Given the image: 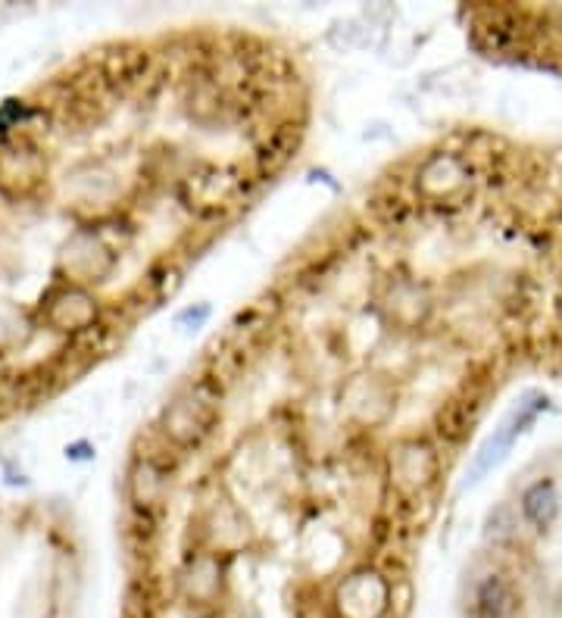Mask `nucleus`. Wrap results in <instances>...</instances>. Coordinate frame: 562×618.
Wrapping results in <instances>:
<instances>
[{
	"label": "nucleus",
	"instance_id": "1",
	"mask_svg": "<svg viewBox=\"0 0 562 618\" xmlns=\"http://www.w3.org/2000/svg\"><path fill=\"white\" fill-rule=\"evenodd\" d=\"M216 422V397L210 394V384H200L191 394L178 397L163 416L169 441L178 447H194Z\"/></svg>",
	"mask_w": 562,
	"mask_h": 618
},
{
	"label": "nucleus",
	"instance_id": "2",
	"mask_svg": "<svg viewBox=\"0 0 562 618\" xmlns=\"http://www.w3.org/2000/svg\"><path fill=\"white\" fill-rule=\"evenodd\" d=\"M541 406H547V400H544L541 394H531L528 403H519V409L509 412V419H506V422L488 437V441L481 444V450L475 453L472 469H469L472 481H478L481 475H488L494 466H500V462L506 459V453L513 450L516 437H519L522 431H528V425H531L534 419H538Z\"/></svg>",
	"mask_w": 562,
	"mask_h": 618
},
{
	"label": "nucleus",
	"instance_id": "3",
	"mask_svg": "<svg viewBox=\"0 0 562 618\" xmlns=\"http://www.w3.org/2000/svg\"><path fill=\"white\" fill-rule=\"evenodd\" d=\"M391 475L403 491H422L438 475V453L425 441H403L391 453Z\"/></svg>",
	"mask_w": 562,
	"mask_h": 618
},
{
	"label": "nucleus",
	"instance_id": "4",
	"mask_svg": "<svg viewBox=\"0 0 562 618\" xmlns=\"http://www.w3.org/2000/svg\"><path fill=\"white\" fill-rule=\"evenodd\" d=\"M341 612L347 618H375L388 603V587L378 575H353L338 594Z\"/></svg>",
	"mask_w": 562,
	"mask_h": 618
},
{
	"label": "nucleus",
	"instance_id": "5",
	"mask_svg": "<svg viewBox=\"0 0 562 618\" xmlns=\"http://www.w3.org/2000/svg\"><path fill=\"white\" fill-rule=\"evenodd\" d=\"M513 609H516V594H513V584L503 575H484L475 584V594H472L475 618H509Z\"/></svg>",
	"mask_w": 562,
	"mask_h": 618
},
{
	"label": "nucleus",
	"instance_id": "6",
	"mask_svg": "<svg viewBox=\"0 0 562 618\" xmlns=\"http://www.w3.org/2000/svg\"><path fill=\"white\" fill-rule=\"evenodd\" d=\"M519 506H522V519L534 531H547L559 515V494H556L553 478H541V481H534L531 487H525Z\"/></svg>",
	"mask_w": 562,
	"mask_h": 618
},
{
	"label": "nucleus",
	"instance_id": "7",
	"mask_svg": "<svg viewBox=\"0 0 562 618\" xmlns=\"http://www.w3.org/2000/svg\"><path fill=\"white\" fill-rule=\"evenodd\" d=\"M222 587V578H219V562L210 559V556H200L191 562V569L185 575V594L194 600V603H213L216 594Z\"/></svg>",
	"mask_w": 562,
	"mask_h": 618
},
{
	"label": "nucleus",
	"instance_id": "8",
	"mask_svg": "<svg viewBox=\"0 0 562 618\" xmlns=\"http://www.w3.org/2000/svg\"><path fill=\"white\" fill-rule=\"evenodd\" d=\"M50 319L60 328H82L94 319V303L82 291H66L54 306H50Z\"/></svg>",
	"mask_w": 562,
	"mask_h": 618
},
{
	"label": "nucleus",
	"instance_id": "9",
	"mask_svg": "<svg viewBox=\"0 0 562 618\" xmlns=\"http://www.w3.org/2000/svg\"><path fill=\"white\" fill-rule=\"evenodd\" d=\"M163 494V469L153 466L150 459H141L132 472V500L138 509H153Z\"/></svg>",
	"mask_w": 562,
	"mask_h": 618
},
{
	"label": "nucleus",
	"instance_id": "10",
	"mask_svg": "<svg viewBox=\"0 0 562 618\" xmlns=\"http://www.w3.org/2000/svg\"><path fill=\"white\" fill-rule=\"evenodd\" d=\"M472 422H475V412H469V406L463 400H456L438 416V434L450 444H459L472 431Z\"/></svg>",
	"mask_w": 562,
	"mask_h": 618
},
{
	"label": "nucleus",
	"instance_id": "11",
	"mask_svg": "<svg viewBox=\"0 0 562 618\" xmlns=\"http://www.w3.org/2000/svg\"><path fill=\"white\" fill-rule=\"evenodd\" d=\"M294 147H297V132H294L291 125H285V128H281V132H275L272 141L263 147L260 160H263V166H269V172H272V169H278L281 163L291 157Z\"/></svg>",
	"mask_w": 562,
	"mask_h": 618
},
{
	"label": "nucleus",
	"instance_id": "12",
	"mask_svg": "<svg viewBox=\"0 0 562 618\" xmlns=\"http://www.w3.org/2000/svg\"><path fill=\"white\" fill-rule=\"evenodd\" d=\"M488 540H494V544H509V540L516 537V519H513V512H509L506 506L494 509L491 512V519H488Z\"/></svg>",
	"mask_w": 562,
	"mask_h": 618
},
{
	"label": "nucleus",
	"instance_id": "13",
	"mask_svg": "<svg viewBox=\"0 0 562 618\" xmlns=\"http://www.w3.org/2000/svg\"><path fill=\"white\" fill-rule=\"evenodd\" d=\"M207 316H210V309H207V306H200V309H188V313H182V322H188V325L197 328Z\"/></svg>",
	"mask_w": 562,
	"mask_h": 618
}]
</instances>
